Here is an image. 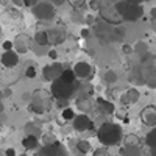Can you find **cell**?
<instances>
[{
  "mask_svg": "<svg viewBox=\"0 0 156 156\" xmlns=\"http://www.w3.org/2000/svg\"><path fill=\"white\" fill-rule=\"evenodd\" d=\"M94 31H95V36L98 39L105 42H112V41H122L123 36L126 34L125 28L122 25H111L108 22H105L103 19H98L95 20L94 23Z\"/></svg>",
  "mask_w": 156,
  "mask_h": 156,
  "instance_id": "cell-1",
  "label": "cell"
},
{
  "mask_svg": "<svg viewBox=\"0 0 156 156\" xmlns=\"http://www.w3.org/2000/svg\"><path fill=\"white\" fill-rule=\"evenodd\" d=\"M97 139L100 140V144H103V147L117 145V144H120L122 139H123L122 128L117 123H112V122L101 123L100 128L97 129Z\"/></svg>",
  "mask_w": 156,
  "mask_h": 156,
  "instance_id": "cell-2",
  "label": "cell"
},
{
  "mask_svg": "<svg viewBox=\"0 0 156 156\" xmlns=\"http://www.w3.org/2000/svg\"><path fill=\"white\" fill-rule=\"evenodd\" d=\"M80 83L81 81H61V80H56L51 83L50 86V94L53 98L56 100H70L73 97H76V92L80 89Z\"/></svg>",
  "mask_w": 156,
  "mask_h": 156,
  "instance_id": "cell-3",
  "label": "cell"
},
{
  "mask_svg": "<svg viewBox=\"0 0 156 156\" xmlns=\"http://www.w3.org/2000/svg\"><path fill=\"white\" fill-rule=\"evenodd\" d=\"M139 67H140L144 84L151 87V89H156V58L151 53L142 56Z\"/></svg>",
  "mask_w": 156,
  "mask_h": 156,
  "instance_id": "cell-4",
  "label": "cell"
},
{
  "mask_svg": "<svg viewBox=\"0 0 156 156\" xmlns=\"http://www.w3.org/2000/svg\"><path fill=\"white\" fill-rule=\"evenodd\" d=\"M51 94L45 89H36L34 92L31 94V101H30V109L41 115V114H45L50 106H51Z\"/></svg>",
  "mask_w": 156,
  "mask_h": 156,
  "instance_id": "cell-5",
  "label": "cell"
},
{
  "mask_svg": "<svg viewBox=\"0 0 156 156\" xmlns=\"http://www.w3.org/2000/svg\"><path fill=\"white\" fill-rule=\"evenodd\" d=\"M120 0H100V16L101 19L111 25H122L123 20L117 12V3Z\"/></svg>",
  "mask_w": 156,
  "mask_h": 156,
  "instance_id": "cell-6",
  "label": "cell"
},
{
  "mask_svg": "<svg viewBox=\"0 0 156 156\" xmlns=\"http://www.w3.org/2000/svg\"><path fill=\"white\" fill-rule=\"evenodd\" d=\"M117 12L123 22H136L144 14V8H142V5H133L125 0H120L117 3Z\"/></svg>",
  "mask_w": 156,
  "mask_h": 156,
  "instance_id": "cell-7",
  "label": "cell"
},
{
  "mask_svg": "<svg viewBox=\"0 0 156 156\" xmlns=\"http://www.w3.org/2000/svg\"><path fill=\"white\" fill-rule=\"evenodd\" d=\"M31 11H33V16L37 20H41V22H50V20H53L55 16H56V8L51 5L48 0L39 2Z\"/></svg>",
  "mask_w": 156,
  "mask_h": 156,
  "instance_id": "cell-8",
  "label": "cell"
},
{
  "mask_svg": "<svg viewBox=\"0 0 156 156\" xmlns=\"http://www.w3.org/2000/svg\"><path fill=\"white\" fill-rule=\"evenodd\" d=\"M34 156H69L66 147H64L61 142H53V144L44 145L41 150H39Z\"/></svg>",
  "mask_w": 156,
  "mask_h": 156,
  "instance_id": "cell-9",
  "label": "cell"
},
{
  "mask_svg": "<svg viewBox=\"0 0 156 156\" xmlns=\"http://www.w3.org/2000/svg\"><path fill=\"white\" fill-rule=\"evenodd\" d=\"M64 70H66V69H64V66H62L61 62L47 64V66L42 69V76H44V80H45V81L53 83V81H56L58 78L62 75Z\"/></svg>",
  "mask_w": 156,
  "mask_h": 156,
  "instance_id": "cell-10",
  "label": "cell"
},
{
  "mask_svg": "<svg viewBox=\"0 0 156 156\" xmlns=\"http://www.w3.org/2000/svg\"><path fill=\"white\" fill-rule=\"evenodd\" d=\"M31 47V37L27 34V33H19L14 41H12V50L16 51L17 55L20 53H27Z\"/></svg>",
  "mask_w": 156,
  "mask_h": 156,
  "instance_id": "cell-11",
  "label": "cell"
},
{
  "mask_svg": "<svg viewBox=\"0 0 156 156\" xmlns=\"http://www.w3.org/2000/svg\"><path fill=\"white\" fill-rule=\"evenodd\" d=\"M72 125H73L75 131H80V133L89 131V129L94 128V122L87 114H76L75 119L72 120Z\"/></svg>",
  "mask_w": 156,
  "mask_h": 156,
  "instance_id": "cell-12",
  "label": "cell"
},
{
  "mask_svg": "<svg viewBox=\"0 0 156 156\" xmlns=\"http://www.w3.org/2000/svg\"><path fill=\"white\" fill-rule=\"evenodd\" d=\"M72 70H73V73H75V76L78 78V80H90L92 75H94L92 66L86 61H78Z\"/></svg>",
  "mask_w": 156,
  "mask_h": 156,
  "instance_id": "cell-13",
  "label": "cell"
},
{
  "mask_svg": "<svg viewBox=\"0 0 156 156\" xmlns=\"http://www.w3.org/2000/svg\"><path fill=\"white\" fill-rule=\"evenodd\" d=\"M140 120L147 126H156V106L147 105L140 111Z\"/></svg>",
  "mask_w": 156,
  "mask_h": 156,
  "instance_id": "cell-14",
  "label": "cell"
},
{
  "mask_svg": "<svg viewBox=\"0 0 156 156\" xmlns=\"http://www.w3.org/2000/svg\"><path fill=\"white\" fill-rule=\"evenodd\" d=\"M47 34H48V42L50 44H55V45L62 44L64 41H66V37H67V31H66V28H64V27L51 28V30L47 31Z\"/></svg>",
  "mask_w": 156,
  "mask_h": 156,
  "instance_id": "cell-15",
  "label": "cell"
},
{
  "mask_svg": "<svg viewBox=\"0 0 156 156\" xmlns=\"http://www.w3.org/2000/svg\"><path fill=\"white\" fill-rule=\"evenodd\" d=\"M140 98V94H139V90L134 89V87H129L126 89L125 92L120 95V103H122V106H129V105H134V103H137V100Z\"/></svg>",
  "mask_w": 156,
  "mask_h": 156,
  "instance_id": "cell-16",
  "label": "cell"
},
{
  "mask_svg": "<svg viewBox=\"0 0 156 156\" xmlns=\"http://www.w3.org/2000/svg\"><path fill=\"white\" fill-rule=\"evenodd\" d=\"M0 62L2 66L6 69H12L19 64V55L16 53L14 50H9V51H3L2 56H0Z\"/></svg>",
  "mask_w": 156,
  "mask_h": 156,
  "instance_id": "cell-17",
  "label": "cell"
},
{
  "mask_svg": "<svg viewBox=\"0 0 156 156\" xmlns=\"http://www.w3.org/2000/svg\"><path fill=\"white\" fill-rule=\"evenodd\" d=\"M11 19H12V23H14V27L16 25H20L22 23V14L14 9V8H11V9H6L5 11V14L2 16V19H0V23H8L9 27H11Z\"/></svg>",
  "mask_w": 156,
  "mask_h": 156,
  "instance_id": "cell-18",
  "label": "cell"
},
{
  "mask_svg": "<svg viewBox=\"0 0 156 156\" xmlns=\"http://www.w3.org/2000/svg\"><path fill=\"white\" fill-rule=\"evenodd\" d=\"M97 108H98L100 114H103V115H112V114L115 112L114 103H112L111 100L103 98V97H98V98H97Z\"/></svg>",
  "mask_w": 156,
  "mask_h": 156,
  "instance_id": "cell-19",
  "label": "cell"
},
{
  "mask_svg": "<svg viewBox=\"0 0 156 156\" xmlns=\"http://www.w3.org/2000/svg\"><path fill=\"white\" fill-rule=\"evenodd\" d=\"M92 94H94V86L90 84L89 81L80 83V89H78V92H76V98L87 100V98L92 97Z\"/></svg>",
  "mask_w": 156,
  "mask_h": 156,
  "instance_id": "cell-20",
  "label": "cell"
},
{
  "mask_svg": "<svg viewBox=\"0 0 156 156\" xmlns=\"http://www.w3.org/2000/svg\"><path fill=\"white\" fill-rule=\"evenodd\" d=\"M103 81H105L106 86H114L117 81H119V75L114 69H108L105 73H103Z\"/></svg>",
  "mask_w": 156,
  "mask_h": 156,
  "instance_id": "cell-21",
  "label": "cell"
},
{
  "mask_svg": "<svg viewBox=\"0 0 156 156\" xmlns=\"http://www.w3.org/2000/svg\"><path fill=\"white\" fill-rule=\"evenodd\" d=\"M33 39H34V44L39 45V47H45V45L50 44V42H48V34H47V31H44V30L36 31Z\"/></svg>",
  "mask_w": 156,
  "mask_h": 156,
  "instance_id": "cell-22",
  "label": "cell"
},
{
  "mask_svg": "<svg viewBox=\"0 0 156 156\" xmlns=\"http://www.w3.org/2000/svg\"><path fill=\"white\" fill-rule=\"evenodd\" d=\"M133 51L134 53H137V56H145L150 53V48H148V44L144 42V41H137L134 45H133Z\"/></svg>",
  "mask_w": 156,
  "mask_h": 156,
  "instance_id": "cell-23",
  "label": "cell"
},
{
  "mask_svg": "<svg viewBox=\"0 0 156 156\" xmlns=\"http://www.w3.org/2000/svg\"><path fill=\"white\" fill-rule=\"evenodd\" d=\"M22 145H23L25 150H34V148H37V137L31 136V134H27L22 139Z\"/></svg>",
  "mask_w": 156,
  "mask_h": 156,
  "instance_id": "cell-24",
  "label": "cell"
},
{
  "mask_svg": "<svg viewBox=\"0 0 156 156\" xmlns=\"http://www.w3.org/2000/svg\"><path fill=\"white\" fill-rule=\"evenodd\" d=\"M120 156H140V147L123 145V148L120 150Z\"/></svg>",
  "mask_w": 156,
  "mask_h": 156,
  "instance_id": "cell-25",
  "label": "cell"
},
{
  "mask_svg": "<svg viewBox=\"0 0 156 156\" xmlns=\"http://www.w3.org/2000/svg\"><path fill=\"white\" fill-rule=\"evenodd\" d=\"M129 80L131 83H137V84H144V80H142V73H140V67L136 66L131 69V73H129Z\"/></svg>",
  "mask_w": 156,
  "mask_h": 156,
  "instance_id": "cell-26",
  "label": "cell"
},
{
  "mask_svg": "<svg viewBox=\"0 0 156 156\" xmlns=\"http://www.w3.org/2000/svg\"><path fill=\"white\" fill-rule=\"evenodd\" d=\"M75 111H73V108H66V109H62L61 111V119H62V123H66V122H72L73 119H75Z\"/></svg>",
  "mask_w": 156,
  "mask_h": 156,
  "instance_id": "cell-27",
  "label": "cell"
},
{
  "mask_svg": "<svg viewBox=\"0 0 156 156\" xmlns=\"http://www.w3.org/2000/svg\"><path fill=\"white\" fill-rule=\"evenodd\" d=\"M90 106H92V101H90V98H87V100L76 98V108L80 109V111H83L81 114H84L86 111H89V109H90Z\"/></svg>",
  "mask_w": 156,
  "mask_h": 156,
  "instance_id": "cell-28",
  "label": "cell"
},
{
  "mask_svg": "<svg viewBox=\"0 0 156 156\" xmlns=\"http://www.w3.org/2000/svg\"><path fill=\"white\" fill-rule=\"evenodd\" d=\"M123 142H125L123 145H133V147H139L140 145V140H139V137L136 134H126L123 137Z\"/></svg>",
  "mask_w": 156,
  "mask_h": 156,
  "instance_id": "cell-29",
  "label": "cell"
},
{
  "mask_svg": "<svg viewBox=\"0 0 156 156\" xmlns=\"http://www.w3.org/2000/svg\"><path fill=\"white\" fill-rule=\"evenodd\" d=\"M76 150L80 151V153H83V154L89 153V151H90V142H89V140H84V139L78 140V142H76Z\"/></svg>",
  "mask_w": 156,
  "mask_h": 156,
  "instance_id": "cell-30",
  "label": "cell"
},
{
  "mask_svg": "<svg viewBox=\"0 0 156 156\" xmlns=\"http://www.w3.org/2000/svg\"><path fill=\"white\" fill-rule=\"evenodd\" d=\"M145 144L148 145V148L156 147V128L147 133V136H145Z\"/></svg>",
  "mask_w": 156,
  "mask_h": 156,
  "instance_id": "cell-31",
  "label": "cell"
},
{
  "mask_svg": "<svg viewBox=\"0 0 156 156\" xmlns=\"http://www.w3.org/2000/svg\"><path fill=\"white\" fill-rule=\"evenodd\" d=\"M25 131H27V134H31V136H36V131L39 134V131H41V125H36V123H27L25 125ZM37 137V136H36Z\"/></svg>",
  "mask_w": 156,
  "mask_h": 156,
  "instance_id": "cell-32",
  "label": "cell"
},
{
  "mask_svg": "<svg viewBox=\"0 0 156 156\" xmlns=\"http://www.w3.org/2000/svg\"><path fill=\"white\" fill-rule=\"evenodd\" d=\"M119 119L123 122V123H129V117H128V114H126V111H125V108H122V109H119V111H115L114 112Z\"/></svg>",
  "mask_w": 156,
  "mask_h": 156,
  "instance_id": "cell-33",
  "label": "cell"
},
{
  "mask_svg": "<svg viewBox=\"0 0 156 156\" xmlns=\"http://www.w3.org/2000/svg\"><path fill=\"white\" fill-rule=\"evenodd\" d=\"M25 76L30 78V80H33V78L37 76V69L34 66H28L27 69H25Z\"/></svg>",
  "mask_w": 156,
  "mask_h": 156,
  "instance_id": "cell-34",
  "label": "cell"
},
{
  "mask_svg": "<svg viewBox=\"0 0 156 156\" xmlns=\"http://www.w3.org/2000/svg\"><path fill=\"white\" fill-rule=\"evenodd\" d=\"M67 3H69L73 9H80L81 6L86 5V0H67Z\"/></svg>",
  "mask_w": 156,
  "mask_h": 156,
  "instance_id": "cell-35",
  "label": "cell"
},
{
  "mask_svg": "<svg viewBox=\"0 0 156 156\" xmlns=\"http://www.w3.org/2000/svg\"><path fill=\"white\" fill-rule=\"evenodd\" d=\"M87 6H89V9H92V11H98L100 9V0H89Z\"/></svg>",
  "mask_w": 156,
  "mask_h": 156,
  "instance_id": "cell-36",
  "label": "cell"
},
{
  "mask_svg": "<svg viewBox=\"0 0 156 156\" xmlns=\"http://www.w3.org/2000/svg\"><path fill=\"white\" fill-rule=\"evenodd\" d=\"M94 156H109V151L106 147H100L94 151Z\"/></svg>",
  "mask_w": 156,
  "mask_h": 156,
  "instance_id": "cell-37",
  "label": "cell"
},
{
  "mask_svg": "<svg viewBox=\"0 0 156 156\" xmlns=\"http://www.w3.org/2000/svg\"><path fill=\"white\" fill-rule=\"evenodd\" d=\"M22 3L27 6V8H31V9H33V8L39 3V0H22Z\"/></svg>",
  "mask_w": 156,
  "mask_h": 156,
  "instance_id": "cell-38",
  "label": "cell"
},
{
  "mask_svg": "<svg viewBox=\"0 0 156 156\" xmlns=\"http://www.w3.org/2000/svg\"><path fill=\"white\" fill-rule=\"evenodd\" d=\"M90 33H92V30H90L89 27H84V28H81V31H80V36H81L83 39H87V37L90 36Z\"/></svg>",
  "mask_w": 156,
  "mask_h": 156,
  "instance_id": "cell-39",
  "label": "cell"
},
{
  "mask_svg": "<svg viewBox=\"0 0 156 156\" xmlns=\"http://www.w3.org/2000/svg\"><path fill=\"white\" fill-rule=\"evenodd\" d=\"M56 105H58V108L62 111V109L69 108V101H67V100H56Z\"/></svg>",
  "mask_w": 156,
  "mask_h": 156,
  "instance_id": "cell-40",
  "label": "cell"
},
{
  "mask_svg": "<svg viewBox=\"0 0 156 156\" xmlns=\"http://www.w3.org/2000/svg\"><path fill=\"white\" fill-rule=\"evenodd\" d=\"M84 22H86L87 25H94V23H95V17H94L92 14H86V16H84Z\"/></svg>",
  "mask_w": 156,
  "mask_h": 156,
  "instance_id": "cell-41",
  "label": "cell"
},
{
  "mask_svg": "<svg viewBox=\"0 0 156 156\" xmlns=\"http://www.w3.org/2000/svg\"><path fill=\"white\" fill-rule=\"evenodd\" d=\"M2 48H3L5 51H9V50H12V41H3V44H2Z\"/></svg>",
  "mask_w": 156,
  "mask_h": 156,
  "instance_id": "cell-42",
  "label": "cell"
},
{
  "mask_svg": "<svg viewBox=\"0 0 156 156\" xmlns=\"http://www.w3.org/2000/svg\"><path fill=\"white\" fill-rule=\"evenodd\" d=\"M47 56H48L50 59L56 61V58H58V51H56V50H48V51H47Z\"/></svg>",
  "mask_w": 156,
  "mask_h": 156,
  "instance_id": "cell-43",
  "label": "cell"
},
{
  "mask_svg": "<svg viewBox=\"0 0 156 156\" xmlns=\"http://www.w3.org/2000/svg\"><path fill=\"white\" fill-rule=\"evenodd\" d=\"M73 22H76V23H83V22H84V16L78 14V12H76V14L73 12Z\"/></svg>",
  "mask_w": 156,
  "mask_h": 156,
  "instance_id": "cell-44",
  "label": "cell"
},
{
  "mask_svg": "<svg viewBox=\"0 0 156 156\" xmlns=\"http://www.w3.org/2000/svg\"><path fill=\"white\" fill-rule=\"evenodd\" d=\"M151 23H153V28H154V31H156V6L151 9Z\"/></svg>",
  "mask_w": 156,
  "mask_h": 156,
  "instance_id": "cell-45",
  "label": "cell"
},
{
  "mask_svg": "<svg viewBox=\"0 0 156 156\" xmlns=\"http://www.w3.org/2000/svg\"><path fill=\"white\" fill-rule=\"evenodd\" d=\"M122 51H123V53H126V55H129V53L133 51V47L128 45V44H123V45H122Z\"/></svg>",
  "mask_w": 156,
  "mask_h": 156,
  "instance_id": "cell-46",
  "label": "cell"
},
{
  "mask_svg": "<svg viewBox=\"0 0 156 156\" xmlns=\"http://www.w3.org/2000/svg\"><path fill=\"white\" fill-rule=\"evenodd\" d=\"M48 2H50L51 5H53V6L56 8V6H59V5H62L64 2H67V0H48Z\"/></svg>",
  "mask_w": 156,
  "mask_h": 156,
  "instance_id": "cell-47",
  "label": "cell"
},
{
  "mask_svg": "<svg viewBox=\"0 0 156 156\" xmlns=\"http://www.w3.org/2000/svg\"><path fill=\"white\" fill-rule=\"evenodd\" d=\"M22 100L30 103V101H31V92H23V94H22Z\"/></svg>",
  "mask_w": 156,
  "mask_h": 156,
  "instance_id": "cell-48",
  "label": "cell"
},
{
  "mask_svg": "<svg viewBox=\"0 0 156 156\" xmlns=\"http://www.w3.org/2000/svg\"><path fill=\"white\" fill-rule=\"evenodd\" d=\"M5 156H16V150L14 148H6L5 150Z\"/></svg>",
  "mask_w": 156,
  "mask_h": 156,
  "instance_id": "cell-49",
  "label": "cell"
},
{
  "mask_svg": "<svg viewBox=\"0 0 156 156\" xmlns=\"http://www.w3.org/2000/svg\"><path fill=\"white\" fill-rule=\"evenodd\" d=\"M125 2L133 3V5H142V2H144V0H125Z\"/></svg>",
  "mask_w": 156,
  "mask_h": 156,
  "instance_id": "cell-50",
  "label": "cell"
},
{
  "mask_svg": "<svg viewBox=\"0 0 156 156\" xmlns=\"http://www.w3.org/2000/svg\"><path fill=\"white\" fill-rule=\"evenodd\" d=\"M2 95H3V97H9V95H11V89L6 87L5 90H2Z\"/></svg>",
  "mask_w": 156,
  "mask_h": 156,
  "instance_id": "cell-51",
  "label": "cell"
},
{
  "mask_svg": "<svg viewBox=\"0 0 156 156\" xmlns=\"http://www.w3.org/2000/svg\"><path fill=\"white\" fill-rule=\"evenodd\" d=\"M148 156H156V147L150 148V151H148Z\"/></svg>",
  "mask_w": 156,
  "mask_h": 156,
  "instance_id": "cell-52",
  "label": "cell"
},
{
  "mask_svg": "<svg viewBox=\"0 0 156 156\" xmlns=\"http://www.w3.org/2000/svg\"><path fill=\"white\" fill-rule=\"evenodd\" d=\"M12 2H14L16 5H20V3H22V2H20V0H12Z\"/></svg>",
  "mask_w": 156,
  "mask_h": 156,
  "instance_id": "cell-53",
  "label": "cell"
},
{
  "mask_svg": "<svg viewBox=\"0 0 156 156\" xmlns=\"http://www.w3.org/2000/svg\"><path fill=\"white\" fill-rule=\"evenodd\" d=\"M2 98H3V95H2V90H0V101H2Z\"/></svg>",
  "mask_w": 156,
  "mask_h": 156,
  "instance_id": "cell-54",
  "label": "cell"
},
{
  "mask_svg": "<svg viewBox=\"0 0 156 156\" xmlns=\"http://www.w3.org/2000/svg\"><path fill=\"white\" fill-rule=\"evenodd\" d=\"M144 2H151V0H144Z\"/></svg>",
  "mask_w": 156,
  "mask_h": 156,
  "instance_id": "cell-55",
  "label": "cell"
}]
</instances>
